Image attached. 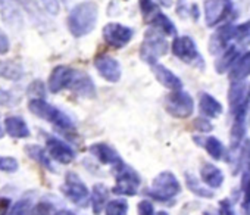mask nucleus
<instances>
[{
    "mask_svg": "<svg viewBox=\"0 0 250 215\" xmlns=\"http://www.w3.org/2000/svg\"><path fill=\"white\" fill-rule=\"evenodd\" d=\"M15 102V96L9 91L0 87V106H11Z\"/></svg>",
    "mask_w": 250,
    "mask_h": 215,
    "instance_id": "nucleus-38",
    "label": "nucleus"
},
{
    "mask_svg": "<svg viewBox=\"0 0 250 215\" xmlns=\"http://www.w3.org/2000/svg\"><path fill=\"white\" fill-rule=\"evenodd\" d=\"M62 193L77 206H87L91 200V194L85 186V183L81 180V177L72 171L66 172L65 175V184L61 187Z\"/></svg>",
    "mask_w": 250,
    "mask_h": 215,
    "instance_id": "nucleus-6",
    "label": "nucleus"
},
{
    "mask_svg": "<svg viewBox=\"0 0 250 215\" xmlns=\"http://www.w3.org/2000/svg\"><path fill=\"white\" fill-rule=\"evenodd\" d=\"M134 36V31L128 27L116 22H109L103 27V39L112 47L127 46Z\"/></svg>",
    "mask_w": 250,
    "mask_h": 215,
    "instance_id": "nucleus-9",
    "label": "nucleus"
},
{
    "mask_svg": "<svg viewBox=\"0 0 250 215\" xmlns=\"http://www.w3.org/2000/svg\"><path fill=\"white\" fill-rule=\"evenodd\" d=\"M247 103H249V100L241 103L234 111V123H232V129H231V134H229L231 149H237L240 146L241 140L244 139L246 120H247Z\"/></svg>",
    "mask_w": 250,
    "mask_h": 215,
    "instance_id": "nucleus-13",
    "label": "nucleus"
},
{
    "mask_svg": "<svg viewBox=\"0 0 250 215\" xmlns=\"http://www.w3.org/2000/svg\"><path fill=\"white\" fill-rule=\"evenodd\" d=\"M0 77L9 81H20L24 77V68L15 61H0Z\"/></svg>",
    "mask_w": 250,
    "mask_h": 215,
    "instance_id": "nucleus-27",
    "label": "nucleus"
},
{
    "mask_svg": "<svg viewBox=\"0 0 250 215\" xmlns=\"http://www.w3.org/2000/svg\"><path fill=\"white\" fill-rule=\"evenodd\" d=\"M11 49V42L9 37L0 30V55H6Z\"/></svg>",
    "mask_w": 250,
    "mask_h": 215,
    "instance_id": "nucleus-40",
    "label": "nucleus"
},
{
    "mask_svg": "<svg viewBox=\"0 0 250 215\" xmlns=\"http://www.w3.org/2000/svg\"><path fill=\"white\" fill-rule=\"evenodd\" d=\"M3 134H5V131H3V129H2V124H0V139L3 137Z\"/></svg>",
    "mask_w": 250,
    "mask_h": 215,
    "instance_id": "nucleus-43",
    "label": "nucleus"
},
{
    "mask_svg": "<svg viewBox=\"0 0 250 215\" xmlns=\"http://www.w3.org/2000/svg\"><path fill=\"white\" fill-rule=\"evenodd\" d=\"M193 97L181 88L172 90L165 99V111L174 118H187L193 114Z\"/></svg>",
    "mask_w": 250,
    "mask_h": 215,
    "instance_id": "nucleus-7",
    "label": "nucleus"
},
{
    "mask_svg": "<svg viewBox=\"0 0 250 215\" xmlns=\"http://www.w3.org/2000/svg\"><path fill=\"white\" fill-rule=\"evenodd\" d=\"M235 40L240 43L250 42V21L243 22L235 27Z\"/></svg>",
    "mask_w": 250,
    "mask_h": 215,
    "instance_id": "nucleus-35",
    "label": "nucleus"
},
{
    "mask_svg": "<svg viewBox=\"0 0 250 215\" xmlns=\"http://www.w3.org/2000/svg\"><path fill=\"white\" fill-rule=\"evenodd\" d=\"M194 142H197L200 146H203L205 150L209 153V156H212L215 161H219L225 153L224 145L216 137H206L203 140H199V137H194Z\"/></svg>",
    "mask_w": 250,
    "mask_h": 215,
    "instance_id": "nucleus-29",
    "label": "nucleus"
},
{
    "mask_svg": "<svg viewBox=\"0 0 250 215\" xmlns=\"http://www.w3.org/2000/svg\"><path fill=\"white\" fill-rule=\"evenodd\" d=\"M5 133L12 139H28L31 131L22 117L11 115L5 118Z\"/></svg>",
    "mask_w": 250,
    "mask_h": 215,
    "instance_id": "nucleus-18",
    "label": "nucleus"
},
{
    "mask_svg": "<svg viewBox=\"0 0 250 215\" xmlns=\"http://www.w3.org/2000/svg\"><path fill=\"white\" fill-rule=\"evenodd\" d=\"M24 150L28 155V158L36 161L39 165H42L43 168L49 170L50 172H55V167L52 164V156L49 155L47 149H44V148H42L39 145H27L24 148Z\"/></svg>",
    "mask_w": 250,
    "mask_h": 215,
    "instance_id": "nucleus-21",
    "label": "nucleus"
},
{
    "mask_svg": "<svg viewBox=\"0 0 250 215\" xmlns=\"http://www.w3.org/2000/svg\"><path fill=\"white\" fill-rule=\"evenodd\" d=\"M68 90L85 99H91L96 96V86L93 80L90 78V75H87L83 71H75V75Z\"/></svg>",
    "mask_w": 250,
    "mask_h": 215,
    "instance_id": "nucleus-16",
    "label": "nucleus"
},
{
    "mask_svg": "<svg viewBox=\"0 0 250 215\" xmlns=\"http://www.w3.org/2000/svg\"><path fill=\"white\" fill-rule=\"evenodd\" d=\"M20 170V164L12 156H0V171L5 172H17Z\"/></svg>",
    "mask_w": 250,
    "mask_h": 215,
    "instance_id": "nucleus-34",
    "label": "nucleus"
},
{
    "mask_svg": "<svg viewBox=\"0 0 250 215\" xmlns=\"http://www.w3.org/2000/svg\"><path fill=\"white\" fill-rule=\"evenodd\" d=\"M107 197H109V190L106 189L104 184L102 183H97L94 184L93 190H91V205H93V212L94 214H100L106 205H107Z\"/></svg>",
    "mask_w": 250,
    "mask_h": 215,
    "instance_id": "nucleus-26",
    "label": "nucleus"
},
{
    "mask_svg": "<svg viewBox=\"0 0 250 215\" xmlns=\"http://www.w3.org/2000/svg\"><path fill=\"white\" fill-rule=\"evenodd\" d=\"M90 153L100 162L104 165H112L116 167L119 164H122V158L119 156V153L109 145L106 143H94L90 146Z\"/></svg>",
    "mask_w": 250,
    "mask_h": 215,
    "instance_id": "nucleus-17",
    "label": "nucleus"
},
{
    "mask_svg": "<svg viewBox=\"0 0 250 215\" xmlns=\"http://www.w3.org/2000/svg\"><path fill=\"white\" fill-rule=\"evenodd\" d=\"M180 192H181V186H180L178 178L171 171H164L153 178L152 187L147 193L155 200L167 202V200L175 197Z\"/></svg>",
    "mask_w": 250,
    "mask_h": 215,
    "instance_id": "nucleus-5",
    "label": "nucleus"
},
{
    "mask_svg": "<svg viewBox=\"0 0 250 215\" xmlns=\"http://www.w3.org/2000/svg\"><path fill=\"white\" fill-rule=\"evenodd\" d=\"M172 0H140L142 15L146 20V22H152L155 17L161 12L159 6H171Z\"/></svg>",
    "mask_w": 250,
    "mask_h": 215,
    "instance_id": "nucleus-24",
    "label": "nucleus"
},
{
    "mask_svg": "<svg viewBox=\"0 0 250 215\" xmlns=\"http://www.w3.org/2000/svg\"><path fill=\"white\" fill-rule=\"evenodd\" d=\"M152 22H153V25H155V27L161 28L167 36H175V34H177V28H175V25H174V24H172V21H171L165 14H162V12H159V14L155 17V20H153Z\"/></svg>",
    "mask_w": 250,
    "mask_h": 215,
    "instance_id": "nucleus-30",
    "label": "nucleus"
},
{
    "mask_svg": "<svg viewBox=\"0 0 250 215\" xmlns=\"http://www.w3.org/2000/svg\"><path fill=\"white\" fill-rule=\"evenodd\" d=\"M28 91H30V94H33L34 97H43V99H44V86H43V83L39 81V80H36L34 83L30 84Z\"/></svg>",
    "mask_w": 250,
    "mask_h": 215,
    "instance_id": "nucleus-39",
    "label": "nucleus"
},
{
    "mask_svg": "<svg viewBox=\"0 0 250 215\" xmlns=\"http://www.w3.org/2000/svg\"><path fill=\"white\" fill-rule=\"evenodd\" d=\"M249 75H250V52L244 53L240 59H237V62L229 69L228 77L231 83H237V81H243Z\"/></svg>",
    "mask_w": 250,
    "mask_h": 215,
    "instance_id": "nucleus-23",
    "label": "nucleus"
},
{
    "mask_svg": "<svg viewBox=\"0 0 250 215\" xmlns=\"http://www.w3.org/2000/svg\"><path fill=\"white\" fill-rule=\"evenodd\" d=\"M221 212L224 214V212H227V214H232V211H229V202L228 200H222L221 202Z\"/></svg>",
    "mask_w": 250,
    "mask_h": 215,
    "instance_id": "nucleus-42",
    "label": "nucleus"
},
{
    "mask_svg": "<svg viewBox=\"0 0 250 215\" xmlns=\"http://www.w3.org/2000/svg\"><path fill=\"white\" fill-rule=\"evenodd\" d=\"M193 127L197 130V131H200V133H209V131H212V124L208 121V118L206 117H200V118H197V120H194V123H193Z\"/></svg>",
    "mask_w": 250,
    "mask_h": 215,
    "instance_id": "nucleus-36",
    "label": "nucleus"
},
{
    "mask_svg": "<svg viewBox=\"0 0 250 215\" xmlns=\"http://www.w3.org/2000/svg\"><path fill=\"white\" fill-rule=\"evenodd\" d=\"M172 53L183 62L193 65L196 68H203L205 62L197 50L194 40L188 36L175 37L172 42Z\"/></svg>",
    "mask_w": 250,
    "mask_h": 215,
    "instance_id": "nucleus-8",
    "label": "nucleus"
},
{
    "mask_svg": "<svg viewBox=\"0 0 250 215\" xmlns=\"http://www.w3.org/2000/svg\"><path fill=\"white\" fill-rule=\"evenodd\" d=\"M137 208H139V214H143V215H153L155 214V208H153L152 202H149V200H142Z\"/></svg>",
    "mask_w": 250,
    "mask_h": 215,
    "instance_id": "nucleus-41",
    "label": "nucleus"
},
{
    "mask_svg": "<svg viewBox=\"0 0 250 215\" xmlns=\"http://www.w3.org/2000/svg\"><path fill=\"white\" fill-rule=\"evenodd\" d=\"M231 12L232 5L229 0H206L205 2V20L209 27L228 20Z\"/></svg>",
    "mask_w": 250,
    "mask_h": 215,
    "instance_id": "nucleus-10",
    "label": "nucleus"
},
{
    "mask_svg": "<svg viewBox=\"0 0 250 215\" xmlns=\"http://www.w3.org/2000/svg\"><path fill=\"white\" fill-rule=\"evenodd\" d=\"M186 181H187L188 189H190L193 193H196V194H199V196H202V197H212V196H213V193H212L210 190L205 189L203 186H200L199 180H197L196 177H193L191 174H186Z\"/></svg>",
    "mask_w": 250,
    "mask_h": 215,
    "instance_id": "nucleus-33",
    "label": "nucleus"
},
{
    "mask_svg": "<svg viewBox=\"0 0 250 215\" xmlns=\"http://www.w3.org/2000/svg\"><path fill=\"white\" fill-rule=\"evenodd\" d=\"M28 109L31 114H34L37 118H42L52 126H55L59 131L63 134H69L74 131V123L72 120L59 108L47 103L43 97H33L28 102Z\"/></svg>",
    "mask_w": 250,
    "mask_h": 215,
    "instance_id": "nucleus-2",
    "label": "nucleus"
},
{
    "mask_svg": "<svg viewBox=\"0 0 250 215\" xmlns=\"http://www.w3.org/2000/svg\"><path fill=\"white\" fill-rule=\"evenodd\" d=\"M247 94H249V99H250V88H249V93Z\"/></svg>",
    "mask_w": 250,
    "mask_h": 215,
    "instance_id": "nucleus-45",
    "label": "nucleus"
},
{
    "mask_svg": "<svg viewBox=\"0 0 250 215\" xmlns=\"http://www.w3.org/2000/svg\"><path fill=\"white\" fill-rule=\"evenodd\" d=\"M33 209H34V206H33V197L24 196V197H21V199L11 208L9 214H11V215H24V214H31Z\"/></svg>",
    "mask_w": 250,
    "mask_h": 215,
    "instance_id": "nucleus-32",
    "label": "nucleus"
},
{
    "mask_svg": "<svg viewBox=\"0 0 250 215\" xmlns=\"http://www.w3.org/2000/svg\"><path fill=\"white\" fill-rule=\"evenodd\" d=\"M167 52H168L167 34L161 28L153 25L145 34V40L140 47V58L142 61L153 65L159 58L167 55Z\"/></svg>",
    "mask_w": 250,
    "mask_h": 215,
    "instance_id": "nucleus-3",
    "label": "nucleus"
},
{
    "mask_svg": "<svg viewBox=\"0 0 250 215\" xmlns=\"http://www.w3.org/2000/svg\"><path fill=\"white\" fill-rule=\"evenodd\" d=\"M152 71H153L156 80H158L164 87H167V88H169V90H178V88L183 87L181 80H180L171 69H168L167 66H164V65H161V64H153V65H152Z\"/></svg>",
    "mask_w": 250,
    "mask_h": 215,
    "instance_id": "nucleus-19",
    "label": "nucleus"
},
{
    "mask_svg": "<svg viewBox=\"0 0 250 215\" xmlns=\"http://www.w3.org/2000/svg\"><path fill=\"white\" fill-rule=\"evenodd\" d=\"M75 71L74 68L71 66H66V65H58L53 68V71L50 72V77H49V83H47V87L52 93H59L65 88H69L71 83H72V78L75 75Z\"/></svg>",
    "mask_w": 250,
    "mask_h": 215,
    "instance_id": "nucleus-12",
    "label": "nucleus"
},
{
    "mask_svg": "<svg viewBox=\"0 0 250 215\" xmlns=\"http://www.w3.org/2000/svg\"><path fill=\"white\" fill-rule=\"evenodd\" d=\"M94 66L102 78H104L109 83H116L121 78V65L119 62L109 56V55H100L94 59Z\"/></svg>",
    "mask_w": 250,
    "mask_h": 215,
    "instance_id": "nucleus-14",
    "label": "nucleus"
},
{
    "mask_svg": "<svg viewBox=\"0 0 250 215\" xmlns=\"http://www.w3.org/2000/svg\"><path fill=\"white\" fill-rule=\"evenodd\" d=\"M15 2H18V3H22V5H24V3H27V2H28V0H15Z\"/></svg>",
    "mask_w": 250,
    "mask_h": 215,
    "instance_id": "nucleus-44",
    "label": "nucleus"
},
{
    "mask_svg": "<svg viewBox=\"0 0 250 215\" xmlns=\"http://www.w3.org/2000/svg\"><path fill=\"white\" fill-rule=\"evenodd\" d=\"M104 212L107 215H125L128 212V203L125 199H113V200H109L106 208H104Z\"/></svg>",
    "mask_w": 250,
    "mask_h": 215,
    "instance_id": "nucleus-31",
    "label": "nucleus"
},
{
    "mask_svg": "<svg viewBox=\"0 0 250 215\" xmlns=\"http://www.w3.org/2000/svg\"><path fill=\"white\" fill-rule=\"evenodd\" d=\"M97 17H99V9L94 2L87 0V2L78 3L71 9L66 20L69 33L78 39L90 34L97 24Z\"/></svg>",
    "mask_w": 250,
    "mask_h": 215,
    "instance_id": "nucleus-1",
    "label": "nucleus"
},
{
    "mask_svg": "<svg viewBox=\"0 0 250 215\" xmlns=\"http://www.w3.org/2000/svg\"><path fill=\"white\" fill-rule=\"evenodd\" d=\"M199 109H200V115L206 118H216L222 112V105L209 93L202 91L199 94Z\"/></svg>",
    "mask_w": 250,
    "mask_h": 215,
    "instance_id": "nucleus-20",
    "label": "nucleus"
},
{
    "mask_svg": "<svg viewBox=\"0 0 250 215\" xmlns=\"http://www.w3.org/2000/svg\"><path fill=\"white\" fill-rule=\"evenodd\" d=\"M116 174V184L113 186L112 192L118 196H134L140 187V175L136 170L128 167L127 164H119L115 167Z\"/></svg>",
    "mask_w": 250,
    "mask_h": 215,
    "instance_id": "nucleus-4",
    "label": "nucleus"
},
{
    "mask_svg": "<svg viewBox=\"0 0 250 215\" xmlns=\"http://www.w3.org/2000/svg\"><path fill=\"white\" fill-rule=\"evenodd\" d=\"M246 100H249V94H246V87H244L243 81L232 83L229 87V91H228V102H229L231 111L234 112Z\"/></svg>",
    "mask_w": 250,
    "mask_h": 215,
    "instance_id": "nucleus-28",
    "label": "nucleus"
},
{
    "mask_svg": "<svg viewBox=\"0 0 250 215\" xmlns=\"http://www.w3.org/2000/svg\"><path fill=\"white\" fill-rule=\"evenodd\" d=\"M237 59H238V49L235 46H228L219 55V58L215 64V68L219 74H224L225 71L232 68V65L237 62Z\"/></svg>",
    "mask_w": 250,
    "mask_h": 215,
    "instance_id": "nucleus-25",
    "label": "nucleus"
},
{
    "mask_svg": "<svg viewBox=\"0 0 250 215\" xmlns=\"http://www.w3.org/2000/svg\"><path fill=\"white\" fill-rule=\"evenodd\" d=\"M232 39H235V25L228 22L212 34L209 40V52L212 55H221Z\"/></svg>",
    "mask_w": 250,
    "mask_h": 215,
    "instance_id": "nucleus-15",
    "label": "nucleus"
},
{
    "mask_svg": "<svg viewBox=\"0 0 250 215\" xmlns=\"http://www.w3.org/2000/svg\"><path fill=\"white\" fill-rule=\"evenodd\" d=\"M200 177H202V181L205 184H208L209 187H212V189H218L224 183V174H222V171L216 165L209 164V162H205L202 165V168H200Z\"/></svg>",
    "mask_w": 250,
    "mask_h": 215,
    "instance_id": "nucleus-22",
    "label": "nucleus"
},
{
    "mask_svg": "<svg viewBox=\"0 0 250 215\" xmlns=\"http://www.w3.org/2000/svg\"><path fill=\"white\" fill-rule=\"evenodd\" d=\"M241 164L246 167V171H250V139H247L243 145L241 152Z\"/></svg>",
    "mask_w": 250,
    "mask_h": 215,
    "instance_id": "nucleus-37",
    "label": "nucleus"
},
{
    "mask_svg": "<svg viewBox=\"0 0 250 215\" xmlns=\"http://www.w3.org/2000/svg\"><path fill=\"white\" fill-rule=\"evenodd\" d=\"M44 136H46V149L53 161L68 165L75 159V152L69 145H66L63 140L55 136H49V134H44Z\"/></svg>",
    "mask_w": 250,
    "mask_h": 215,
    "instance_id": "nucleus-11",
    "label": "nucleus"
}]
</instances>
